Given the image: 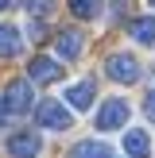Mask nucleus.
I'll use <instances>...</instances> for the list:
<instances>
[{
    "mask_svg": "<svg viewBox=\"0 0 155 158\" xmlns=\"http://www.w3.org/2000/svg\"><path fill=\"white\" fill-rule=\"evenodd\" d=\"M31 104H35V97H31V81H12L4 89V97H0V116H4V120H16V116L31 112Z\"/></svg>",
    "mask_w": 155,
    "mask_h": 158,
    "instance_id": "obj_1",
    "label": "nucleus"
},
{
    "mask_svg": "<svg viewBox=\"0 0 155 158\" xmlns=\"http://www.w3.org/2000/svg\"><path fill=\"white\" fill-rule=\"evenodd\" d=\"M35 123H39V127H46V131H66L70 123H74V116L62 108V100H39Z\"/></svg>",
    "mask_w": 155,
    "mask_h": 158,
    "instance_id": "obj_2",
    "label": "nucleus"
},
{
    "mask_svg": "<svg viewBox=\"0 0 155 158\" xmlns=\"http://www.w3.org/2000/svg\"><path fill=\"white\" fill-rule=\"evenodd\" d=\"M128 116H132V108H128V100H120V97H113V100H105L101 104V112H97V131H116V127H124L128 123Z\"/></svg>",
    "mask_w": 155,
    "mask_h": 158,
    "instance_id": "obj_3",
    "label": "nucleus"
},
{
    "mask_svg": "<svg viewBox=\"0 0 155 158\" xmlns=\"http://www.w3.org/2000/svg\"><path fill=\"white\" fill-rule=\"evenodd\" d=\"M105 73L113 77L116 85H132V81H140V62L132 58V54H108V62H105Z\"/></svg>",
    "mask_w": 155,
    "mask_h": 158,
    "instance_id": "obj_4",
    "label": "nucleus"
},
{
    "mask_svg": "<svg viewBox=\"0 0 155 158\" xmlns=\"http://www.w3.org/2000/svg\"><path fill=\"white\" fill-rule=\"evenodd\" d=\"M62 77V62H54V58H31V66H27V81L31 85H51V81H58Z\"/></svg>",
    "mask_w": 155,
    "mask_h": 158,
    "instance_id": "obj_5",
    "label": "nucleus"
},
{
    "mask_svg": "<svg viewBox=\"0 0 155 158\" xmlns=\"http://www.w3.org/2000/svg\"><path fill=\"white\" fill-rule=\"evenodd\" d=\"M39 135H31V131H16L12 139H8V154L12 158H35L39 154Z\"/></svg>",
    "mask_w": 155,
    "mask_h": 158,
    "instance_id": "obj_6",
    "label": "nucleus"
},
{
    "mask_svg": "<svg viewBox=\"0 0 155 158\" xmlns=\"http://www.w3.org/2000/svg\"><path fill=\"white\" fill-rule=\"evenodd\" d=\"M93 97H97V89H93V81H78L66 89V104L78 108V112H85V108L93 104Z\"/></svg>",
    "mask_w": 155,
    "mask_h": 158,
    "instance_id": "obj_7",
    "label": "nucleus"
},
{
    "mask_svg": "<svg viewBox=\"0 0 155 158\" xmlns=\"http://www.w3.org/2000/svg\"><path fill=\"white\" fill-rule=\"evenodd\" d=\"M82 43H85V39L78 35V31H62V35L54 39V50H58L62 62H74L78 54H82Z\"/></svg>",
    "mask_w": 155,
    "mask_h": 158,
    "instance_id": "obj_8",
    "label": "nucleus"
},
{
    "mask_svg": "<svg viewBox=\"0 0 155 158\" xmlns=\"http://www.w3.org/2000/svg\"><path fill=\"white\" fill-rule=\"evenodd\" d=\"M124 154L128 158H147L151 154V139H147V131H124Z\"/></svg>",
    "mask_w": 155,
    "mask_h": 158,
    "instance_id": "obj_9",
    "label": "nucleus"
},
{
    "mask_svg": "<svg viewBox=\"0 0 155 158\" xmlns=\"http://www.w3.org/2000/svg\"><path fill=\"white\" fill-rule=\"evenodd\" d=\"M128 31H132V39H136V43L155 46V15H136V19L128 23Z\"/></svg>",
    "mask_w": 155,
    "mask_h": 158,
    "instance_id": "obj_10",
    "label": "nucleus"
},
{
    "mask_svg": "<svg viewBox=\"0 0 155 158\" xmlns=\"http://www.w3.org/2000/svg\"><path fill=\"white\" fill-rule=\"evenodd\" d=\"M20 50H23L20 31H16L12 23H0V58H16Z\"/></svg>",
    "mask_w": 155,
    "mask_h": 158,
    "instance_id": "obj_11",
    "label": "nucleus"
},
{
    "mask_svg": "<svg viewBox=\"0 0 155 158\" xmlns=\"http://www.w3.org/2000/svg\"><path fill=\"white\" fill-rule=\"evenodd\" d=\"M70 158H113V151H108L105 143H93V139H85V143H78L74 151H70Z\"/></svg>",
    "mask_w": 155,
    "mask_h": 158,
    "instance_id": "obj_12",
    "label": "nucleus"
},
{
    "mask_svg": "<svg viewBox=\"0 0 155 158\" xmlns=\"http://www.w3.org/2000/svg\"><path fill=\"white\" fill-rule=\"evenodd\" d=\"M70 12L78 19H97L101 15V0H70Z\"/></svg>",
    "mask_w": 155,
    "mask_h": 158,
    "instance_id": "obj_13",
    "label": "nucleus"
},
{
    "mask_svg": "<svg viewBox=\"0 0 155 158\" xmlns=\"http://www.w3.org/2000/svg\"><path fill=\"white\" fill-rule=\"evenodd\" d=\"M23 4H27V12H35V15H43L46 8L54 4V0H23Z\"/></svg>",
    "mask_w": 155,
    "mask_h": 158,
    "instance_id": "obj_14",
    "label": "nucleus"
},
{
    "mask_svg": "<svg viewBox=\"0 0 155 158\" xmlns=\"http://www.w3.org/2000/svg\"><path fill=\"white\" fill-rule=\"evenodd\" d=\"M147 120H155V89L147 93Z\"/></svg>",
    "mask_w": 155,
    "mask_h": 158,
    "instance_id": "obj_15",
    "label": "nucleus"
},
{
    "mask_svg": "<svg viewBox=\"0 0 155 158\" xmlns=\"http://www.w3.org/2000/svg\"><path fill=\"white\" fill-rule=\"evenodd\" d=\"M4 8H8V0H0V12H4Z\"/></svg>",
    "mask_w": 155,
    "mask_h": 158,
    "instance_id": "obj_16",
    "label": "nucleus"
},
{
    "mask_svg": "<svg viewBox=\"0 0 155 158\" xmlns=\"http://www.w3.org/2000/svg\"><path fill=\"white\" fill-rule=\"evenodd\" d=\"M151 8H155V0H151Z\"/></svg>",
    "mask_w": 155,
    "mask_h": 158,
    "instance_id": "obj_17",
    "label": "nucleus"
}]
</instances>
